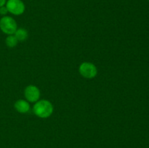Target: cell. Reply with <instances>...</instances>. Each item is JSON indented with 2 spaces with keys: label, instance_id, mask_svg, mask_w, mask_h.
<instances>
[{
  "label": "cell",
  "instance_id": "cell-7",
  "mask_svg": "<svg viewBox=\"0 0 149 148\" xmlns=\"http://www.w3.org/2000/svg\"><path fill=\"white\" fill-rule=\"evenodd\" d=\"M15 36L17 41H25L27 39L28 33L25 29L20 28L15 31Z\"/></svg>",
  "mask_w": 149,
  "mask_h": 148
},
{
  "label": "cell",
  "instance_id": "cell-3",
  "mask_svg": "<svg viewBox=\"0 0 149 148\" xmlns=\"http://www.w3.org/2000/svg\"><path fill=\"white\" fill-rule=\"evenodd\" d=\"M6 7L8 12L15 15H21L25 10L24 4L20 0H8Z\"/></svg>",
  "mask_w": 149,
  "mask_h": 148
},
{
  "label": "cell",
  "instance_id": "cell-5",
  "mask_svg": "<svg viewBox=\"0 0 149 148\" xmlns=\"http://www.w3.org/2000/svg\"><path fill=\"white\" fill-rule=\"evenodd\" d=\"M25 96H26V98L31 102L37 101L40 96L39 89L35 86H29L28 87H26V90H25Z\"/></svg>",
  "mask_w": 149,
  "mask_h": 148
},
{
  "label": "cell",
  "instance_id": "cell-10",
  "mask_svg": "<svg viewBox=\"0 0 149 148\" xmlns=\"http://www.w3.org/2000/svg\"><path fill=\"white\" fill-rule=\"evenodd\" d=\"M6 2V0H0V7H3Z\"/></svg>",
  "mask_w": 149,
  "mask_h": 148
},
{
  "label": "cell",
  "instance_id": "cell-6",
  "mask_svg": "<svg viewBox=\"0 0 149 148\" xmlns=\"http://www.w3.org/2000/svg\"><path fill=\"white\" fill-rule=\"evenodd\" d=\"M29 104L26 101L23 100H18L15 103V108L20 113H26L29 110Z\"/></svg>",
  "mask_w": 149,
  "mask_h": 148
},
{
  "label": "cell",
  "instance_id": "cell-9",
  "mask_svg": "<svg viewBox=\"0 0 149 148\" xmlns=\"http://www.w3.org/2000/svg\"><path fill=\"white\" fill-rule=\"evenodd\" d=\"M7 12H8V10H7V7H0V14L2 15H6L7 13Z\"/></svg>",
  "mask_w": 149,
  "mask_h": 148
},
{
  "label": "cell",
  "instance_id": "cell-2",
  "mask_svg": "<svg viewBox=\"0 0 149 148\" xmlns=\"http://www.w3.org/2000/svg\"><path fill=\"white\" fill-rule=\"evenodd\" d=\"M0 29L6 34L12 35L17 30V24L14 19L5 16L0 20Z\"/></svg>",
  "mask_w": 149,
  "mask_h": 148
},
{
  "label": "cell",
  "instance_id": "cell-8",
  "mask_svg": "<svg viewBox=\"0 0 149 148\" xmlns=\"http://www.w3.org/2000/svg\"><path fill=\"white\" fill-rule=\"evenodd\" d=\"M17 41H18L17 40L15 36H12V35L9 36L6 39V44H7V46H9V47H14V46H15L17 45Z\"/></svg>",
  "mask_w": 149,
  "mask_h": 148
},
{
  "label": "cell",
  "instance_id": "cell-4",
  "mask_svg": "<svg viewBox=\"0 0 149 148\" xmlns=\"http://www.w3.org/2000/svg\"><path fill=\"white\" fill-rule=\"evenodd\" d=\"M79 72L84 78H92L97 74V68L90 62H83L79 67Z\"/></svg>",
  "mask_w": 149,
  "mask_h": 148
},
{
  "label": "cell",
  "instance_id": "cell-11",
  "mask_svg": "<svg viewBox=\"0 0 149 148\" xmlns=\"http://www.w3.org/2000/svg\"><path fill=\"white\" fill-rule=\"evenodd\" d=\"M148 1H149V0H148Z\"/></svg>",
  "mask_w": 149,
  "mask_h": 148
},
{
  "label": "cell",
  "instance_id": "cell-1",
  "mask_svg": "<svg viewBox=\"0 0 149 148\" xmlns=\"http://www.w3.org/2000/svg\"><path fill=\"white\" fill-rule=\"evenodd\" d=\"M52 111H53V107L47 100H40L33 106V112L35 115L42 118L50 116Z\"/></svg>",
  "mask_w": 149,
  "mask_h": 148
}]
</instances>
